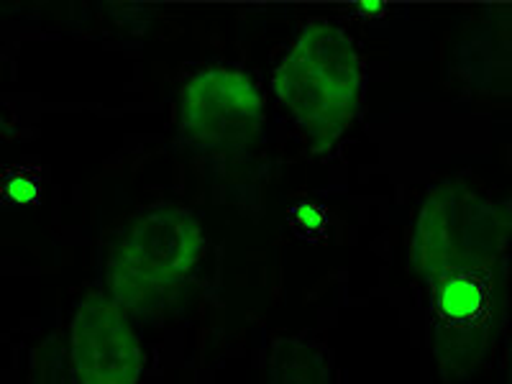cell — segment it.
<instances>
[{
	"instance_id": "obj_5",
	"label": "cell",
	"mask_w": 512,
	"mask_h": 384,
	"mask_svg": "<svg viewBox=\"0 0 512 384\" xmlns=\"http://www.w3.org/2000/svg\"><path fill=\"white\" fill-rule=\"evenodd\" d=\"M505 246V223L492 203L456 180L428 192L410 236V269L425 274L459 256Z\"/></svg>"
},
{
	"instance_id": "obj_7",
	"label": "cell",
	"mask_w": 512,
	"mask_h": 384,
	"mask_svg": "<svg viewBox=\"0 0 512 384\" xmlns=\"http://www.w3.org/2000/svg\"><path fill=\"white\" fill-rule=\"evenodd\" d=\"M267 384H336V359L310 336L280 338L269 351Z\"/></svg>"
},
{
	"instance_id": "obj_8",
	"label": "cell",
	"mask_w": 512,
	"mask_h": 384,
	"mask_svg": "<svg viewBox=\"0 0 512 384\" xmlns=\"http://www.w3.org/2000/svg\"><path fill=\"white\" fill-rule=\"evenodd\" d=\"M290 223L295 228L297 236L303 239L318 241L328 233V226H331V218H328V210L318 203H310V200H303L290 208Z\"/></svg>"
},
{
	"instance_id": "obj_1",
	"label": "cell",
	"mask_w": 512,
	"mask_h": 384,
	"mask_svg": "<svg viewBox=\"0 0 512 384\" xmlns=\"http://www.w3.org/2000/svg\"><path fill=\"white\" fill-rule=\"evenodd\" d=\"M205 256V231L185 205L139 208L113 231L103 292L134 320H154L180 303Z\"/></svg>"
},
{
	"instance_id": "obj_10",
	"label": "cell",
	"mask_w": 512,
	"mask_h": 384,
	"mask_svg": "<svg viewBox=\"0 0 512 384\" xmlns=\"http://www.w3.org/2000/svg\"><path fill=\"white\" fill-rule=\"evenodd\" d=\"M507 384H512V341L510 351H507Z\"/></svg>"
},
{
	"instance_id": "obj_4",
	"label": "cell",
	"mask_w": 512,
	"mask_h": 384,
	"mask_svg": "<svg viewBox=\"0 0 512 384\" xmlns=\"http://www.w3.org/2000/svg\"><path fill=\"white\" fill-rule=\"evenodd\" d=\"M264 128V95L239 64H208L180 90L177 134L200 157H233L249 149Z\"/></svg>"
},
{
	"instance_id": "obj_2",
	"label": "cell",
	"mask_w": 512,
	"mask_h": 384,
	"mask_svg": "<svg viewBox=\"0 0 512 384\" xmlns=\"http://www.w3.org/2000/svg\"><path fill=\"white\" fill-rule=\"evenodd\" d=\"M274 98L313 152H331L359 118L367 67L356 41L328 18H310L282 54Z\"/></svg>"
},
{
	"instance_id": "obj_6",
	"label": "cell",
	"mask_w": 512,
	"mask_h": 384,
	"mask_svg": "<svg viewBox=\"0 0 512 384\" xmlns=\"http://www.w3.org/2000/svg\"><path fill=\"white\" fill-rule=\"evenodd\" d=\"M128 318L105 292L85 297L72 318V369L77 384H139L144 349Z\"/></svg>"
},
{
	"instance_id": "obj_3",
	"label": "cell",
	"mask_w": 512,
	"mask_h": 384,
	"mask_svg": "<svg viewBox=\"0 0 512 384\" xmlns=\"http://www.w3.org/2000/svg\"><path fill=\"white\" fill-rule=\"evenodd\" d=\"M425 331L443 384L487 372L505 320V251H477L425 274Z\"/></svg>"
},
{
	"instance_id": "obj_9",
	"label": "cell",
	"mask_w": 512,
	"mask_h": 384,
	"mask_svg": "<svg viewBox=\"0 0 512 384\" xmlns=\"http://www.w3.org/2000/svg\"><path fill=\"white\" fill-rule=\"evenodd\" d=\"M6 195L13 200V203H34L36 195H39V187H36L34 180L24 175H16L11 182L6 185Z\"/></svg>"
}]
</instances>
